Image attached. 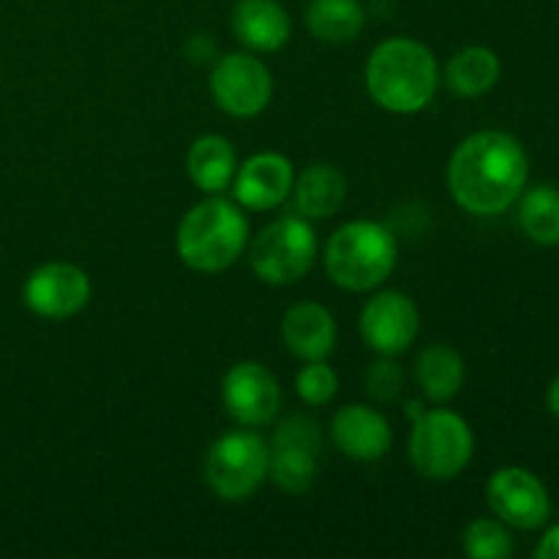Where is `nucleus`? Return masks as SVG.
Masks as SVG:
<instances>
[{
	"mask_svg": "<svg viewBox=\"0 0 559 559\" xmlns=\"http://www.w3.org/2000/svg\"><path fill=\"white\" fill-rule=\"evenodd\" d=\"M91 278L71 262H47L27 276L22 287L25 306L44 320H69L91 300Z\"/></svg>",
	"mask_w": 559,
	"mask_h": 559,
	"instance_id": "nucleus-10",
	"label": "nucleus"
},
{
	"mask_svg": "<svg viewBox=\"0 0 559 559\" xmlns=\"http://www.w3.org/2000/svg\"><path fill=\"white\" fill-rule=\"evenodd\" d=\"M500 80V58L489 47H467L445 66V85L462 98H478Z\"/></svg>",
	"mask_w": 559,
	"mask_h": 559,
	"instance_id": "nucleus-22",
	"label": "nucleus"
},
{
	"mask_svg": "<svg viewBox=\"0 0 559 559\" xmlns=\"http://www.w3.org/2000/svg\"><path fill=\"white\" fill-rule=\"evenodd\" d=\"M249 243V222L238 202L211 194L180 218L175 246L186 267L197 273H222L238 262Z\"/></svg>",
	"mask_w": 559,
	"mask_h": 559,
	"instance_id": "nucleus-3",
	"label": "nucleus"
},
{
	"mask_svg": "<svg viewBox=\"0 0 559 559\" xmlns=\"http://www.w3.org/2000/svg\"><path fill=\"white\" fill-rule=\"evenodd\" d=\"M295 391L309 407H322L336 396L338 374L325 360H306V366L295 377Z\"/></svg>",
	"mask_w": 559,
	"mask_h": 559,
	"instance_id": "nucleus-25",
	"label": "nucleus"
},
{
	"mask_svg": "<svg viewBox=\"0 0 559 559\" xmlns=\"http://www.w3.org/2000/svg\"><path fill=\"white\" fill-rule=\"evenodd\" d=\"M282 336L295 358L325 360L336 347V320L322 304L300 300L284 314Z\"/></svg>",
	"mask_w": 559,
	"mask_h": 559,
	"instance_id": "nucleus-16",
	"label": "nucleus"
},
{
	"mask_svg": "<svg viewBox=\"0 0 559 559\" xmlns=\"http://www.w3.org/2000/svg\"><path fill=\"white\" fill-rule=\"evenodd\" d=\"M317 260V233L309 218L278 216L267 224L251 243V267L257 276L273 287L300 282Z\"/></svg>",
	"mask_w": 559,
	"mask_h": 559,
	"instance_id": "nucleus-6",
	"label": "nucleus"
},
{
	"mask_svg": "<svg viewBox=\"0 0 559 559\" xmlns=\"http://www.w3.org/2000/svg\"><path fill=\"white\" fill-rule=\"evenodd\" d=\"M415 380L429 402H451L464 385L462 355L445 344H431L415 360Z\"/></svg>",
	"mask_w": 559,
	"mask_h": 559,
	"instance_id": "nucleus-20",
	"label": "nucleus"
},
{
	"mask_svg": "<svg viewBox=\"0 0 559 559\" xmlns=\"http://www.w3.org/2000/svg\"><path fill=\"white\" fill-rule=\"evenodd\" d=\"M486 500L500 522L516 530H538L549 519L551 502L544 484L530 469L502 467L486 486Z\"/></svg>",
	"mask_w": 559,
	"mask_h": 559,
	"instance_id": "nucleus-13",
	"label": "nucleus"
},
{
	"mask_svg": "<svg viewBox=\"0 0 559 559\" xmlns=\"http://www.w3.org/2000/svg\"><path fill=\"white\" fill-rule=\"evenodd\" d=\"M535 557L559 559V524H557V527H551L549 533L544 535V540H540L538 549H535Z\"/></svg>",
	"mask_w": 559,
	"mask_h": 559,
	"instance_id": "nucleus-27",
	"label": "nucleus"
},
{
	"mask_svg": "<svg viewBox=\"0 0 559 559\" xmlns=\"http://www.w3.org/2000/svg\"><path fill=\"white\" fill-rule=\"evenodd\" d=\"M322 459V435L309 415L278 424L267 445V478L287 495H306L314 486Z\"/></svg>",
	"mask_w": 559,
	"mask_h": 559,
	"instance_id": "nucleus-8",
	"label": "nucleus"
},
{
	"mask_svg": "<svg viewBox=\"0 0 559 559\" xmlns=\"http://www.w3.org/2000/svg\"><path fill=\"white\" fill-rule=\"evenodd\" d=\"M267 478V442L254 431H229L211 445L205 480L222 500H249Z\"/></svg>",
	"mask_w": 559,
	"mask_h": 559,
	"instance_id": "nucleus-7",
	"label": "nucleus"
},
{
	"mask_svg": "<svg viewBox=\"0 0 559 559\" xmlns=\"http://www.w3.org/2000/svg\"><path fill=\"white\" fill-rule=\"evenodd\" d=\"M211 96L233 118H257L273 98V76L254 55L229 52L213 66Z\"/></svg>",
	"mask_w": 559,
	"mask_h": 559,
	"instance_id": "nucleus-9",
	"label": "nucleus"
},
{
	"mask_svg": "<svg viewBox=\"0 0 559 559\" xmlns=\"http://www.w3.org/2000/svg\"><path fill=\"white\" fill-rule=\"evenodd\" d=\"M295 207L306 218H331L347 200V178L333 164H309L293 183Z\"/></svg>",
	"mask_w": 559,
	"mask_h": 559,
	"instance_id": "nucleus-18",
	"label": "nucleus"
},
{
	"mask_svg": "<svg viewBox=\"0 0 559 559\" xmlns=\"http://www.w3.org/2000/svg\"><path fill=\"white\" fill-rule=\"evenodd\" d=\"M331 437L344 456L355 462H377L391 451L393 431L385 415L366 404H347L333 415Z\"/></svg>",
	"mask_w": 559,
	"mask_h": 559,
	"instance_id": "nucleus-15",
	"label": "nucleus"
},
{
	"mask_svg": "<svg viewBox=\"0 0 559 559\" xmlns=\"http://www.w3.org/2000/svg\"><path fill=\"white\" fill-rule=\"evenodd\" d=\"M549 409L559 418V377L551 382V388H549Z\"/></svg>",
	"mask_w": 559,
	"mask_h": 559,
	"instance_id": "nucleus-28",
	"label": "nucleus"
},
{
	"mask_svg": "<svg viewBox=\"0 0 559 559\" xmlns=\"http://www.w3.org/2000/svg\"><path fill=\"white\" fill-rule=\"evenodd\" d=\"M399 246L391 229L371 218L342 224L328 238L325 271L333 284L349 293L377 289L396 267Z\"/></svg>",
	"mask_w": 559,
	"mask_h": 559,
	"instance_id": "nucleus-4",
	"label": "nucleus"
},
{
	"mask_svg": "<svg viewBox=\"0 0 559 559\" xmlns=\"http://www.w3.org/2000/svg\"><path fill=\"white\" fill-rule=\"evenodd\" d=\"M364 25L366 11L358 0H309L306 5V27L317 41H355Z\"/></svg>",
	"mask_w": 559,
	"mask_h": 559,
	"instance_id": "nucleus-21",
	"label": "nucleus"
},
{
	"mask_svg": "<svg viewBox=\"0 0 559 559\" xmlns=\"http://www.w3.org/2000/svg\"><path fill=\"white\" fill-rule=\"evenodd\" d=\"M464 555L473 559H506L513 555V540L508 530L495 519H475L464 530Z\"/></svg>",
	"mask_w": 559,
	"mask_h": 559,
	"instance_id": "nucleus-24",
	"label": "nucleus"
},
{
	"mask_svg": "<svg viewBox=\"0 0 559 559\" xmlns=\"http://www.w3.org/2000/svg\"><path fill=\"white\" fill-rule=\"evenodd\" d=\"M295 183V167L282 153H257L246 158L233 178V194L240 207L249 211H273L289 197Z\"/></svg>",
	"mask_w": 559,
	"mask_h": 559,
	"instance_id": "nucleus-14",
	"label": "nucleus"
},
{
	"mask_svg": "<svg viewBox=\"0 0 559 559\" xmlns=\"http://www.w3.org/2000/svg\"><path fill=\"white\" fill-rule=\"evenodd\" d=\"M366 388H369L377 402H393L404 388V369L393 364L388 355H382L380 360H374L366 369Z\"/></svg>",
	"mask_w": 559,
	"mask_h": 559,
	"instance_id": "nucleus-26",
	"label": "nucleus"
},
{
	"mask_svg": "<svg viewBox=\"0 0 559 559\" xmlns=\"http://www.w3.org/2000/svg\"><path fill=\"white\" fill-rule=\"evenodd\" d=\"M222 399L229 418L240 426H267L278 415L282 407V388L271 369L254 360L233 366L222 382Z\"/></svg>",
	"mask_w": 559,
	"mask_h": 559,
	"instance_id": "nucleus-12",
	"label": "nucleus"
},
{
	"mask_svg": "<svg viewBox=\"0 0 559 559\" xmlns=\"http://www.w3.org/2000/svg\"><path fill=\"white\" fill-rule=\"evenodd\" d=\"M186 169L197 189L205 194H222L233 186L235 173H238V153L227 136L205 134L189 147Z\"/></svg>",
	"mask_w": 559,
	"mask_h": 559,
	"instance_id": "nucleus-19",
	"label": "nucleus"
},
{
	"mask_svg": "<svg viewBox=\"0 0 559 559\" xmlns=\"http://www.w3.org/2000/svg\"><path fill=\"white\" fill-rule=\"evenodd\" d=\"M519 224L540 246L559 243V189L555 186H535L522 197Z\"/></svg>",
	"mask_w": 559,
	"mask_h": 559,
	"instance_id": "nucleus-23",
	"label": "nucleus"
},
{
	"mask_svg": "<svg viewBox=\"0 0 559 559\" xmlns=\"http://www.w3.org/2000/svg\"><path fill=\"white\" fill-rule=\"evenodd\" d=\"M358 328L364 342L374 353L393 358V355L407 353L409 344L418 336V306L409 295L399 293V289H385L366 300Z\"/></svg>",
	"mask_w": 559,
	"mask_h": 559,
	"instance_id": "nucleus-11",
	"label": "nucleus"
},
{
	"mask_svg": "<svg viewBox=\"0 0 559 559\" xmlns=\"http://www.w3.org/2000/svg\"><path fill=\"white\" fill-rule=\"evenodd\" d=\"M475 451L473 431L462 415L451 409H420L413 418L409 462L424 478L451 480L469 464Z\"/></svg>",
	"mask_w": 559,
	"mask_h": 559,
	"instance_id": "nucleus-5",
	"label": "nucleus"
},
{
	"mask_svg": "<svg viewBox=\"0 0 559 559\" xmlns=\"http://www.w3.org/2000/svg\"><path fill=\"white\" fill-rule=\"evenodd\" d=\"M229 25L235 38L254 52H276L293 33L287 9L278 0H238Z\"/></svg>",
	"mask_w": 559,
	"mask_h": 559,
	"instance_id": "nucleus-17",
	"label": "nucleus"
},
{
	"mask_svg": "<svg viewBox=\"0 0 559 559\" xmlns=\"http://www.w3.org/2000/svg\"><path fill=\"white\" fill-rule=\"evenodd\" d=\"M440 87L435 52L415 38H388L377 44L366 63V91L377 107L393 115L426 109Z\"/></svg>",
	"mask_w": 559,
	"mask_h": 559,
	"instance_id": "nucleus-2",
	"label": "nucleus"
},
{
	"mask_svg": "<svg viewBox=\"0 0 559 559\" xmlns=\"http://www.w3.org/2000/svg\"><path fill=\"white\" fill-rule=\"evenodd\" d=\"M527 153L506 131L469 134L448 162V189L456 205L473 216H500L522 197Z\"/></svg>",
	"mask_w": 559,
	"mask_h": 559,
	"instance_id": "nucleus-1",
	"label": "nucleus"
}]
</instances>
